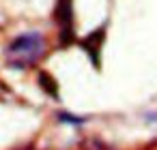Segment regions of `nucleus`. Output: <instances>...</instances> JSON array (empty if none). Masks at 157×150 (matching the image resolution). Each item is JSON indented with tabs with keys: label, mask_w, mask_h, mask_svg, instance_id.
I'll use <instances>...</instances> for the list:
<instances>
[{
	"label": "nucleus",
	"mask_w": 157,
	"mask_h": 150,
	"mask_svg": "<svg viewBox=\"0 0 157 150\" xmlns=\"http://www.w3.org/2000/svg\"><path fill=\"white\" fill-rule=\"evenodd\" d=\"M39 79H41V86H43L52 97H56V84H54V79H52L50 75H45V73H41V75H39Z\"/></svg>",
	"instance_id": "obj_4"
},
{
	"label": "nucleus",
	"mask_w": 157,
	"mask_h": 150,
	"mask_svg": "<svg viewBox=\"0 0 157 150\" xmlns=\"http://www.w3.org/2000/svg\"><path fill=\"white\" fill-rule=\"evenodd\" d=\"M45 54V39L41 32H26L13 39L5 52V58L9 67L13 69H26L39 62Z\"/></svg>",
	"instance_id": "obj_1"
},
{
	"label": "nucleus",
	"mask_w": 157,
	"mask_h": 150,
	"mask_svg": "<svg viewBox=\"0 0 157 150\" xmlns=\"http://www.w3.org/2000/svg\"><path fill=\"white\" fill-rule=\"evenodd\" d=\"M58 26H60V41H73V13H71V0H58Z\"/></svg>",
	"instance_id": "obj_2"
},
{
	"label": "nucleus",
	"mask_w": 157,
	"mask_h": 150,
	"mask_svg": "<svg viewBox=\"0 0 157 150\" xmlns=\"http://www.w3.org/2000/svg\"><path fill=\"white\" fill-rule=\"evenodd\" d=\"M101 41H103V28H99L95 35H90V37L84 41V47H86V52H90L95 64H99V49H101L99 45H101Z\"/></svg>",
	"instance_id": "obj_3"
}]
</instances>
